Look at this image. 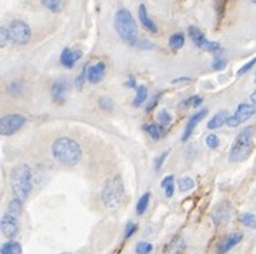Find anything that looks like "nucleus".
I'll list each match as a JSON object with an SVG mask.
<instances>
[{
  "label": "nucleus",
  "instance_id": "nucleus-18",
  "mask_svg": "<svg viewBox=\"0 0 256 254\" xmlns=\"http://www.w3.org/2000/svg\"><path fill=\"white\" fill-rule=\"evenodd\" d=\"M186 250V240L182 236H176L172 242L164 247L162 254H183Z\"/></svg>",
  "mask_w": 256,
  "mask_h": 254
},
{
  "label": "nucleus",
  "instance_id": "nucleus-36",
  "mask_svg": "<svg viewBox=\"0 0 256 254\" xmlns=\"http://www.w3.org/2000/svg\"><path fill=\"white\" fill-rule=\"evenodd\" d=\"M206 145L209 147L210 150H216L219 145H220V141H219V137L214 135V134H210L206 137Z\"/></svg>",
  "mask_w": 256,
  "mask_h": 254
},
{
  "label": "nucleus",
  "instance_id": "nucleus-20",
  "mask_svg": "<svg viewBox=\"0 0 256 254\" xmlns=\"http://www.w3.org/2000/svg\"><path fill=\"white\" fill-rule=\"evenodd\" d=\"M229 112L228 111H219L218 114L210 118V121L208 122V129H218L220 128L222 125H224L229 119Z\"/></svg>",
  "mask_w": 256,
  "mask_h": 254
},
{
  "label": "nucleus",
  "instance_id": "nucleus-13",
  "mask_svg": "<svg viewBox=\"0 0 256 254\" xmlns=\"http://www.w3.org/2000/svg\"><path fill=\"white\" fill-rule=\"evenodd\" d=\"M244 240V234L242 233H232L229 236H226L218 246V254H226L232 250L233 247H236L239 243Z\"/></svg>",
  "mask_w": 256,
  "mask_h": 254
},
{
  "label": "nucleus",
  "instance_id": "nucleus-35",
  "mask_svg": "<svg viewBox=\"0 0 256 254\" xmlns=\"http://www.w3.org/2000/svg\"><path fill=\"white\" fill-rule=\"evenodd\" d=\"M168 154H170V151H164V152H162V154L154 160V168H156V171H160V170H162L164 161H166L167 157H168Z\"/></svg>",
  "mask_w": 256,
  "mask_h": 254
},
{
  "label": "nucleus",
  "instance_id": "nucleus-37",
  "mask_svg": "<svg viewBox=\"0 0 256 254\" xmlns=\"http://www.w3.org/2000/svg\"><path fill=\"white\" fill-rule=\"evenodd\" d=\"M9 40H10V37H9V30H8V27L2 26V27H0V47H6Z\"/></svg>",
  "mask_w": 256,
  "mask_h": 254
},
{
  "label": "nucleus",
  "instance_id": "nucleus-48",
  "mask_svg": "<svg viewBox=\"0 0 256 254\" xmlns=\"http://www.w3.org/2000/svg\"><path fill=\"white\" fill-rule=\"evenodd\" d=\"M255 83H256V73H255Z\"/></svg>",
  "mask_w": 256,
  "mask_h": 254
},
{
  "label": "nucleus",
  "instance_id": "nucleus-23",
  "mask_svg": "<svg viewBox=\"0 0 256 254\" xmlns=\"http://www.w3.org/2000/svg\"><path fill=\"white\" fill-rule=\"evenodd\" d=\"M162 187H163L164 194H166L167 198H172V197L174 196V175H167V177H164L163 181H162Z\"/></svg>",
  "mask_w": 256,
  "mask_h": 254
},
{
  "label": "nucleus",
  "instance_id": "nucleus-29",
  "mask_svg": "<svg viewBox=\"0 0 256 254\" xmlns=\"http://www.w3.org/2000/svg\"><path fill=\"white\" fill-rule=\"evenodd\" d=\"M193 188H194V180L193 178H190V177L186 175V177H182L178 180V190L182 193H187V191H190Z\"/></svg>",
  "mask_w": 256,
  "mask_h": 254
},
{
  "label": "nucleus",
  "instance_id": "nucleus-44",
  "mask_svg": "<svg viewBox=\"0 0 256 254\" xmlns=\"http://www.w3.org/2000/svg\"><path fill=\"white\" fill-rule=\"evenodd\" d=\"M192 79L190 78H177V79H173V83H178V82H190Z\"/></svg>",
  "mask_w": 256,
  "mask_h": 254
},
{
  "label": "nucleus",
  "instance_id": "nucleus-27",
  "mask_svg": "<svg viewBox=\"0 0 256 254\" xmlns=\"http://www.w3.org/2000/svg\"><path fill=\"white\" fill-rule=\"evenodd\" d=\"M42 6L48 9L49 12L59 13L64 7V1L62 0H40Z\"/></svg>",
  "mask_w": 256,
  "mask_h": 254
},
{
  "label": "nucleus",
  "instance_id": "nucleus-4",
  "mask_svg": "<svg viewBox=\"0 0 256 254\" xmlns=\"http://www.w3.org/2000/svg\"><path fill=\"white\" fill-rule=\"evenodd\" d=\"M100 198L105 207L111 210H116L122 206L126 200V187L120 174H114L112 177L105 180L100 193Z\"/></svg>",
  "mask_w": 256,
  "mask_h": 254
},
{
  "label": "nucleus",
  "instance_id": "nucleus-38",
  "mask_svg": "<svg viewBox=\"0 0 256 254\" xmlns=\"http://www.w3.org/2000/svg\"><path fill=\"white\" fill-rule=\"evenodd\" d=\"M226 65H228V62H226V59L220 58V56H216V58L213 59V62H212V68L214 70H222L226 68Z\"/></svg>",
  "mask_w": 256,
  "mask_h": 254
},
{
  "label": "nucleus",
  "instance_id": "nucleus-11",
  "mask_svg": "<svg viewBox=\"0 0 256 254\" xmlns=\"http://www.w3.org/2000/svg\"><path fill=\"white\" fill-rule=\"evenodd\" d=\"M232 216V208L230 204L228 201H222L219 203L216 207L213 208V213H212V220L214 223V226H223L226 223H229Z\"/></svg>",
  "mask_w": 256,
  "mask_h": 254
},
{
  "label": "nucleus",
  "instance_id": "nucleus-6",
  "mask_svg": "<svg viewBox=\"0 0 256 254\" xmlns=\"http://www.w3.org/2000/svg\"><path fill=\"white\" fill-rule=\"evenodd\" d=\"M8 30H9V37H10V42L13 45L24 46V45H28L30 42L32 29L24 20H20V19L12 20L8 26Z\"/></svg>",
  "mask_w": 256,
  "mask_h": 254
},
{
  "label": "nucleus",
  "instance_id": "nucleus-25",
  "mask_svg": "<svg viewBox=\"0 0 256 254\" xmlns=\"http://www.w3.org/2000/svg\"><path fill=\"white\" fill-rule=\"evenodd\" d=\"M184 42H186V37L182 32H177L173 33L168 39V46L172 47L173 50H180L182 47L184 46Z\"/></svg>",
  "mask_w": 256,
  "mask_h": 254
},
{
  "label": "nucleus",
  "instance_id": "nucleus-26",
  "mask_svg": "<svg viewBox=\"0 0 256 254\" xmlns=\"http://www.w3.org/2000/svg\"><path fill=\"white\" fill-rule=\"evenodd\" d=\"M150 197H152V194L147 191V193H144V194L140 197V200L137 201L136 213H137L138 216H142V214L146 213V210L148 208V204H150Z\"/></svg>",
  "mask_w": 256,
  "mask_h": 254
},
{
  "label": "nucleus",
  "instance_id": "nucleus-42",
  "mask_svg": "<svg viewBox=\"0 0 256 254\" xmlns=\"http://www.w3.org/2000/svg\"><path fill=\"white\" fill-rule=\"evenodd\" d=\"M160 96H162V92L157 93V96H154L152 101H150V104L146 106V111H147V112H152V109H154V108L157 106V104H158V99H160Z\"/></svg>",
  "mask_w": 256,
  "mask_h": 254
},
{
  "label": "nucleus",
  "instance_id": "nucleus-3",
  "mask_svg": "<svg viewBox=\"0 0 256 254\" xmlns=\"http://www.w3.org/2000/svg\"><path fill=\"white\" fill-rule=\"evenodd\" d=\"M32 187H34V175L30 167L24 162L14 165L10 171V188L13 196L24 203L32 193Z\"/></svg>",
  "mask_w": 256,
  "mask_h": 254
},
{
  "label": "nucleus",
  "instance_id": "nucleus-9",
  "mask_svg": "<svg viewBox=\"0 0 256 254\" xmlns=\"http://www.w3.org/2000/svg\"><path fill=\"white\" fill-rule=\"evenodd\" d=\"M256 114V105L254 104H239L234 114L229 116L228 119V127L236 128L239 125H242L244 122H246L248 119H250L252 116Z\"/></svg>",
  "mask_w": 256,
  "mask_h": 254
},
{
  "label": "nucleus",
  "instance_id": "nucleus-30",
  "mask_svg": "<svg viewBox=\"0 0 256 254\" xmlns=\"http://www.w3.org/2000/svg\"><path fill=\"white\" fill-rule=\"evenodd\" d=\"M88 68H90V65H84V68H82L80 76L75 79V86H76V89H78V91H82L84 83L88 81Z\"/></svg>",
  "mask_w": 256,
  "mask_h": 254
},
{
  "label": "nucleus",
  "instance_id": "nucleus-2",
  "mask_svg": "<svg viewBox=\"0 0 256 254\" xmlns=\"http://www.w3.org/2000/svg\"><path fill=\"white\" fill-rule=\"evenodd\" d=\"M114 27L120 36V39L130 46L138 47L141 39L138 33V26L136 23L134 17L128 9L116 10L114 16Z\"/></svg>",
  "mask_w": 256,
  "mask_h": 254
},
{
  "label": "nucleus",
  "instance_id": "nucleus-41",
  "mask_svg": "<svg viewBox=\"0 0 256 254\" xmlns=\"http://www.w3.org/2000/svg\"><path fill=\"white\" fill-rule=\"evenodd\" d=\"M255 65H256V56H255V58L250 59L249 62H246L244 66H242L240 69L238 70V76H242V75H244V73H248V72L252 69V68H254Z\"/></svg>",
  "mask_w": 256,
  "mask_h": 254
},
{
  "label": "nucleus",
  "instance_id": "nucleus-5",
  "mask_svg": "<svg viewBox=\"0 0 256 254\" xmlns=\"http://www.w3.org/2000/svg\"><path fill=\"white\" fill-rule=\"evenodd\" d=\"M255 150L254 142V127H248L242 129L233 142L230 152H229V161L244 162L246 161Z\"/></svg>",
  "mask_w": 256,
  "mask_h": 254
},
{
  "label": "nucleus",
  "instance_id": "nucleus-40",
  "mask_svg": "<svg viewBox=\"0 0 256 254\" xmlns=\"http://www.w3.org/2000/svg\"><path fill=\"white\" fill-rule=\"evenodd\" d=\"M136 231H137V224L136 223H132V221H130L127 223V226H126V231H124V239H131L134 234H136Z\"/></svg>",
  "mask_w": 256,
  "mask_h": 254
},
{
  "label": "nucleus",
  "instance_id": "nucleus-46",
  "mask_svg": "<svg viewBox=\"0 0 256 254\" xmlns=\"http://www.w3.org/2000/svg\"><path fill=\"white\" fill-rule=\"evenodd\" d=\"M59 254H74V253H70V252H65V253H59Z\"/></svg>",
  "mask_w": 256,
  "mask_h": 254
},
{
  "label": "nucleus",
  "instance_id": "nucleus-10",
  "mask_svg": "<svg viewBox=\"0 0 256 254\" xmlns=\"http://www.w3.org/2000/svg\"><path fill=\"white\" fill-rule=\"evenodd\" d=\"M0 230H2V236H4L6 239H14L19 234L18 217L6 213L0 220Z\"/></svg>",
  "mask_w": 256,
  "mask_h": 254
},
{
  "label": "nucleus",
  "instance_id": "nucleus-34",
  "mask_svg": "<svg viewBox=\"0 0 256 254\" xmlns=\"http://www.w3.org/2000/svg\"><path fill=\"white\" fill-rule=\"evenodd\" d=\"M203 102V98L200 95H194V96H190L188 99H186L183 104L184 106H192V108H198L200 105Z\"/></svg>",
  "mask_w": 256,
  "mask_h": 254
},
{
  "label": "nucleus",
  "instance_id": "nucleus-1",
  "mask_svg": "<svg viewBox=\"0 0 256 254\" xmlns=\"http://www.w3.org/2000/svg\"><path fill=\"white\" fill-rule=\"evenodd\" d=\"M50 154L60 165L75 167L82 158V148L78 141L70 137H59L50 145Z\"/></svg>",
  "mask_w": 256,
  "mask_h": 254
},
{
  "label": "nucleus",
  "instance_id": "nucleus-31",
  "mask_svg": "<svg viewBox=\"0 0 256 254\" xmlns=\"http://www.w3.org/2000/svg\"><path fill=\"white\" fill-rule=\"evenodd\" d=\"M136 253L137 254H150L152 253V244L148 242H140L136 246Z\"/></svg>",
  "mask_w": 256,
  "mask_h": 254
},
{
  "label": "nucleus",
  "instance_id": "nucleus-47",
  "mask_svg": "<svg viewBox=\"0 0 256 254\" xmlns=\"http://www.w3.org/2000/svg\"><path fill=\"white\" fill-rule=\"evenodd\" d=\"M249 1H250V3H256V0H249Z\"/></svg>",
  "mask_w": 256,
  "mask_h": 254
},
{
  "label": "nucleus",
  "instance_id": "nucleus-21",
  "mask_svg": "<svg viewBox=\"0 0 256 254\" xmlns=\"http://www.w3.org/2000/svg\"><path fill=\"white\" fill-rule=\"evenodd\" d=\"M0 253L2 254H22V246L19 242H6L2 244L0 247Z\"/></svg>",
  "mask_w": 256,
  "mask_h": 254
},
{
  "label": "nucleus",
  "instance_id": "nucleus-17",
  "mask_svg": "<svg viewBox=\"0 0 256 254\" xmlns=\"http://www.w3.org/2000/svg\"><path fill=\"white\" fill-rule=\"evenodd\" d=\"M138 17H140V22L142 24L144 29H147L150 33H157L158 32V27L157 24L154 23L152 17L148 16V12H147V6L144 3H141L138 6Z\"/></svg>",
  "mask_w": 256,
  "mask_h": 254
},
{
  "label": "nucleus",
  "instance_id": "nucleus-28",
  "mask_svg": "<svg viewBox=\"0 0 256 254\" xmlns=\"http://www.w3.org/2000/svg\"><path fill=\"white\" fill-rule=\"evenodd\" d=\"M240 223L244 224V227L250 229V230H256V214L254 213H244L240 214Z\"/></svg>",
  "mask_w": 256,
  "mask_h": 254
},
{
  "label": "nucleus",
  "instance_id": "nucleus-19",
  "mask_svg": "<svg viewBox=\"0 0 256 254\" xmlns=\"http://www.w3.org/2000/svg\"><path fill=\"white\" fill-rule=\"evenodd\" d=\"M142 131H146L154 141H160L166 134V127L160 125V124H144Z\"/></svg>",
  "mask_w": 256,
  "mask_h": 254
},
{
  "label": "nucleus",
  "instance_id": "nucleus-24",
  "mask_svg": "<svg viewBox=\"0 0 256 254\" xmlns=\"http://www.w3.org/2000/svg\"><path fill=\"white\" fill-rule=\"evenodd\" d=\"M147 96H148V89H147V86L140 85L138 88H136V96H134L132 105H134L136 108H140L141 105L147 101Z\"/></svg>",
  "mask_w": 256,
  "mask_h": 254
},
{
  "label": "nucleus",
  "instance_id": "nucleus-16",
  "mask_svg": "<svg viewBox=\"0 0 256 254\" xmlns=\"http://www.w3.org/2000/svg\"><path fill=\"white\" fill-rule=\"evenodd\" d=\"M105 70H106V65L104 62H98L95 65H90V68H88V82L95 85V83L102 81V78L105 76Z\"/></svg>",
  "mask_w": 256,
  "mask_h": 254
},
{
  "label": "nucleus",
  "instance_id": "nucleus-32",
  "mask_svg": "<svg viewBox=\"0 0 256 254\" xmlns=\"http://www.w3.org/2000/svg\"><path fill=\"white\" fill-rule=\"evenodd\" d=\"M157 121H158L160 125H163V127L167 128L172 124V115H170V112H167V111H160L158 115H157Z\"/></svg>",
  "mask_w": 256,
  "mask_h": 254
},
{
  "label": "nucleus",
  "instance_id": "nucleus-15",
  "mask_svg": "<svg viewBox=\"0 0 256 254\" xmlns=\"http://www.w3.org/2000/svg\"><path fill=\"white\" fill-rule=\"evenodd\" d=\"M68 92V82L65 79H58L52 83L50 93H52V99L56 104H62L65 101V95Z\"/></svg>",
  "mask_w": 256,
  "mask_h": 254
},
{
  "label": "nucleus",
  "instance_id": "nucleus-43",
  "mask_svg": "<svg viewBox=\"0 0 256 254\" xmlns=\"http://www.w3.org/2000/svg\"><path fill=\"white\" fill-rule=\"evenodd\" d=\"M126 86H127V88H138V86H137V82H136V78H130V79L126 82Z\"/></svg>",
  "mask_w": 256,
  "mask_h": 254
},
{
  "label": "nucleus",
  "instance_id": "nucleus-8",
  "mask_svg": "<svg viewBox=\"0 0 256 254\" xmlns=\"http://www.w3.org/2000/svg\"><path fill=\"white\" fill-rule=\"evenodd\" d=\"M187 32H188V36H190L192 42H193L198 49L206 50V52H213V53H216V52H222V50H223V47L220 46V43H219V42H212V40H208V39H206V36H204V33H203L198 27H196V26H188Z\"/></svg>",
  "mask_w": 256,
  "mask_h": 254
},
{
  "label": "nucleus",
  "instance_id": "nucleus-45",
  "mask_svg": "<svg viewBox=\"0 0 256 254\" xmlns=\"http://www.w3.org/2000/svg\"><path fill=\"white\" fill-rule=\"evenodd\" d=\"M249 99H250V102H252V104L256 105V91H254V92L250 93V98H249Z\"/></svg>",
  "mask_w": 256,
  "mask_h": 254
},
{
  "label": "nucleus",
  "instance_id": "nucleus-22",
  "mask_svg": "<svg viewBox=\"0 0 256 254\" xmlns=\"http://www.w3.org/2000/svg\"><path fill=\"white\" fill-rule=\"evenodd\" d=\"M22 210H24V201H20L19 198L13 197L12 200L9 201V204H8V211L6 213L12 214V216L19 219V216L22 214Z\"/></svg>",
  "mask_w": 256,
  "mask_h": 254
},
{
  "label": "nucleus",
  "instance_id": "nucleus-39",
  "mask_svg": "<svg viewBox=\"0 0 256 254\" xmlns=\"http://www.w3.org/2000/svg\"><path fill=\"white\" fill-rule=\"evenodd\" d=\"M8 91L13 95H16V93H20L24 91V83L20 81H13L9 86H8Z\"/></svg>",
  "mask_w": 256,
  "mask_h": 254
},
{
  "label": "nucleus",
  "instance_id": "nucleus-7",
  "mask_svg": "<svg viewBox=\"0 0 256 254\" xmlns=\"http://www.w3.org/2000/svg\"><path fill=\"white\" fill-rule=\"evenodd\" d=\"M26 124V118L22 114H6L0 118V135L10 137L20 131Z\"/></svg>",
  "mask_w": 256,
  "mask_h": 254
},
{
  "label": "nucleus",
  "instance_id": "nucleus-12",
  "mask_svg": "<svg viewBox=\"0 0 256 254\" xmlns=\"http://www.w3.org/2000/svg\"><path fill=\"white\" fill-rule=\"evenodd\" d=\"M82 58V50L81 49H75L72 50L70 47H65L60 52V65L66 69H72L75 66V63Z\"/></svg>",
  "mask_w": 256,
  "mask_h": 254
},
{
  "label": "nucleus",
  "instance_id": "nucleus-33",
  "mask_svg": "<svg viewBox=\"0 0 256 254\" xmlns=\"http://www.w3.org/2000/svg\"><path fill=\"white\" fill-rule=\"evenodd\" d=\"M98 105H100L101 109H104L105 112H111V111L114 109L112 101H111L110 98H106V96H101V98L98 99Z\"/></svg>",
  "mask_w": 256,
  "mask_h": 254
},
{
  "label": "nucleus",
  "instance_id": "nucleus-14",
  "mask_svg": "<svg viewBox=\"0 0 256 254\" xmlns=\"http://www.w3.org/2000/svg\"><path fill=\"white\" fill-rule=\"evenodd\" d=\"M206 115H208V109H202V111L196 112L194 115L190 116L186 128H184V131H183V135H182V141H183V142L188 141V138L192 137V134H193V131H194V128L198 127V124H200V122L203 121V118Z\"/></svg>",
  "mask_w": 256,
  "mask_h": 254
}]
</instances>
